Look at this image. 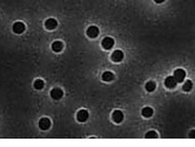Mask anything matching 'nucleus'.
I'll use <instances>...</instances> for the list:
<instances>
[{"mask_svg":"<svg viewBox=\"0 0 195 147\" xmlns=\"http://www.w3.org/2000/svg\"><path fill=\"white\" fill-rule=\"evenodd\" d=\"M174 79L176 80V82H179L182 83V81L185 80V78H186V72H185L184 70H181V68H178V70H176L174 72Z\"/></svg>","mask_w":195,"mask_h":147,"instance_id":"1","label":"nucleus"},{"mask_svg":"<svg viewBox=\"0 0 195 147\" xmlns=\"http://www.w3.org/2000/svg\"><path fill=\"white\" fill-rule=\"evenodd\" d=\"M114 45V40L110 37H106V38L103 39L102 41V46L105 48V50H111L112 46Z\"/></svg>","mask_w":195,"mask_h":147,"instance_id":"2","label":"nucleus"},{"mask_svg":"<svg viewBox=\"0 0 195 147\" xmlns=\"http://www.w3.org/2000/svg\"><path fill=\"white\" fill-rule=\"evenodd\" d=\"M39 127L42 129V130H46L51 127V120L48 118H42V119L39 121Z\"/></svg>","mask_w":195,"mask_h":147,"instance_id":"3","label":"nucleus"},{"mask_svg":"<svg viewBox=\"0 0 195 147\" xmlns=\"http://www.w3.org/2000/svg\"><path fill=\"white\" fill-rule=\"evenodd\" d=\"M13 31L14 33L16 34H22L25 31V25H24V23H22V22H16L13 25Z\"/></svg>","mask_w":195,"mask_h":147,"instance_id":"4","label":"nucleus"},{"mask_svg":"<svg viewBox=\"0 0 195 147\" xmlns=\"http://www.w3.org/2000/svg\"><path fill=\"white\" fill-rule=\"evenodd\" d=\"M88 117H89V114L85 109H81L77 114V119L79 122H85L88 119Z\"/></svg>","mask_w":195,"mask_h":147,"instance_id":"5","label":"nucleus"},{"mask_svg":"<svg viewBox=\"0 0 195 147\" xmlns=\"http://www.w3.org/2000/svg\"><path fill=\"white\" fill-rule=\"evenodd\" d=\"M123 58H124V54H123V51L120 50L114 51L111 55V59H112V61H114V62H120V61L123 60Z\"/></svg>","mask_w":195,"mask_h":147,"instance_id":"6","label":"nucleus"},{"mask_svg":"<svg viewBox=\"0 0 195 147\" xmlns=\"http://www.w3.org/2000/svg\"><path fill=\"white\" fill-rule=\"evenodd\" d=\"M99 33H100V31H99L97 26H90V28H88L87 32H86V34H87V36L89 38H96V37L99 36Z\"/></svg>","mask_w":195,"mask_h":147,"instance_id":"7","label":"nucleus"},{"mask_svg":"<svg viewBox=\"0 0 195 147\" xmlns=\"http://www.w3.org/2000/svg\"><path fill=\"white\" fill-rule=\"evenodd\" d=\"M51 96L54 100H60L63 97V92L60 88H54L51 92Z\"/></svg>","mask_w":195,"mask_h":147,"instance_id":"8","label":"nucleus"},{"mask_svg":"<svg viewBox=\"0 0 195 147\" xmlns=\"http://www.w3.org/2000/svg\"><path fill=\"white\" fill-rule=\"evenodd\" d=\"M57 26H58V22H57L56 19L54 18H49L45 21V28L51 31V29H55Z\"/></svg>","mask_w":195,"mask_h":147,"instance_id":"9","label":"nucleus"},{"mask_svg":"<svg viewBox=\"0 0 195 147\" xmlns=\"http://www.w3.org/2000/svg\"><path fill=\"white\" fill-rule=\"evenodd\" d=\"M124 119V115L121 110H115L112 114V120L115 122V123H121Z\"/></svg>","mask_w":195,"mask_h":147,"instance_id":"10","label":"nucleus"},{"mask_svg":"<svg viewBox=\"0 0 195 147\" xmlns=\"http://www.w3.org/2000/svg\"><path fill=\"white\" fill-rule=\"evenodd\" d=\"M177 82L176 80L174 79V77H168L166 78V80H165V85L168 87V88H174L176 86Z\"/></svg>","mask_w":195,"mask_h":147,"instance_id":"11","label":"nucleus"},{"mask_svg":"<svg viewBox=\"0 0 195 147\" xmlns=\"http://www.w3.org/2000/svg\"><path fill=\"white\" fill-rule=\"evenodd\" d=\"M51 50L54 51H56V53L61 51L63 50V43L61 42V41H55V42L51 44Z\"/></svg>","mask_w":195,"mask_h":147,"instance_id":"12","label":"nucleus"},{"mask_svg":"<svg viewBox=\"0 0 195 147\" xmlns=\"http://www.w3.org/2000/svg\"><path fill=\"white\" fill-rule=\"evenodd\" d=\"M113 78H114V75H113L111 72H105L102 75L103 81H106V82H110V81H112Z\"/></svg>","mask_w":195,"mask_h":147,"instance_id":"13","label":"nucleus"},{"mask_svg":"<svg viewBox=\"0 0 195 147\" xmlns=\"http://www.w3.org/2000/svg\"><path fill=\"white\" fill-rule=\"evenodd\" d=\"M153 115V109L151 108V107H145V108H143L142 110V116L145 117V118H150Z\"/></svg>","mask_w":195,"mask_h":147,"instance_id":"14","label":"nucleus"},{"mask_svg":"<svg viewBox=\"0 0 195 147\" xmlns=\"http://www.w3.org/2000/svg\"><path fill=\"white\" fill-rule=\"evenodd\" d=\"M193 88V83H192V81H186L184 84V86H182V89L185 90V92H190V90Z\"/></svg>","mask_w":195,"mask_h":147,"instance_id":"15","label":"nucleus"},{"mask_svg":"<svg viewBox=\"0 0 195 147\" xmlns=\"http://www.w3.org/2000/svg\"><path fill=\"white\" fill-rule=\"evenodd\" d=\"M155 87H156V84H155L154 82H152V81H150V82H148L146 84V89L148 92H154L155 90Z\"/></svg>","mask_w":195,"mask_h":147,"instance_id":"16","label":"nucleus"},{"mask_svg":"<svg viewBox=\"0 0 195 147\" xmlns=\"http://www.w3.org/2000/svg\"><path fill=\"white\" fill-rule=\"evenodd\" d=\"M34 86H35L36 89H42L43 86H44V82L42 80L38 79V80L35 81V83H34Z\"/></svg>","mask_w":195,"mask_h":147,"instance_id":"17","label":"nucleus"},{"mask_svg":"<svg viewBox=\"0 0 195 147\" xmlns=\"http://www.w3.org/2000/svg\"><path fill=\"white\" fill-rule=\"evenodd\" d=\"M146 138L147 139H154V138H157V134L155 131H149L146 134Z\"/></svg>","mask_w":195,"mask_h":147,"instance_id":"18","label":"nucleus"},{"mask_svg":"<svg viewBox=\"0 0 195 147\" xmlns=\"http://www.w3.org/2000/svg\"><path fill=\"white\" fill-rule=\"evenodd\" d=\"M190 138H193V139H195V130H192L191 132H190Z\"/></svg>","mask_w":195,"mask_h":147,"instance_id":"19","label":"nucleus"},{"mask_svg":"<svg viewBox=\"0 0 195 147\" xmlns=\"http://www.w3.org/2000/svg\"><path fill=\"white\" fill-rule=\"evenodd\" d=\"M155 2H156V3H162V2H164L165 0H154Z\"/></svg>","mask_w":195,"mask_h":147,"instance_id":"20","label":"nucleus"}]
</instances>
